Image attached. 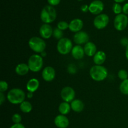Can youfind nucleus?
I'll return each mask as SVG.
<instances>
[{"label":"nucleus","mask_w":128,"mask_h":128,"mask_svg":"<svg viewBox=\"0 0 128 128\" xmlns=\"http://www.w3.org/2000/svg\"><path fill=\"white\" fill-rule=\"evenodd\" d=\"M26 94L23 90L20 88H13L10 90L7 94V99L12 104H21L25 101Z\"/></svg>","instance_id":"1"},{"label":"nucleus","mask_w":128,"mask_h":128,"mask_svg":"<svg viewBox=\"0 0 128 128\" xmlns=\"http://www.w3.org/2000/svg\"><path fill=\"white\" fill-rule=\"evenodd\" d=\"M90 76L91 78L95 81L100 82L106 79L108 76V71L103 66L95 65L90 70Z\"/></svg>","instance_id":"2"},{"label":"nucleus","mask_w":128,"mask_h":128,"mask_svg":"<svg viewBox=\"0 0 128 128\" xmlns=\"http://www.w3.org/2000/svg\"><path fill=\"white\" fill-rule=\"evenodd\" d=\"M57 13L53 6L47 5L44 6L41 12V20L44 24L52 23L56 20Z\"/></svg>","instance_id":"3"},{"label":"nucleus","mask_w":128,"mask_h":128,"mask_svg":"<svg viewBox=\"0 0 128 128\" xmlns=\"http://www.w3.org/2000/svg\"><path fill=\"white\" fill-rule=\"evenodd\" d=\"M30 48L36 53H42L45 51L46 44L44 40L39 37H32L28 42Z\"/></svg>","instance_id":"4"},{"label":"nucleus","mask_w":128,"mask_h":128,"mask_svg":"<svg viewBox=\"0 0 128 128\" xmlns=\"http://www.w3.org/2000/svg\"><path fill=\"white\" fill-rule=\"evenodd\" d=\"M44 61L42 57L38 54H33L30 58L28 60L29 68L30 71L34 72H37L41 71L43 67Z\"/></svg>","instance_id":"5"},{"label":"nucleus","mask_w":128,"mask_h":128,"mask_svg":"<svg viewBox=\"0 0 128 128\" xmlns=\"http://www.w3.org/2000/svg\"><path fill=\"white\" fill-rule=\"evenodd\" d=\"M72 48V42L67 38H63L59 40L57 44V50L59 53L62 55H67L71 52Z\"/></svg>","instance_id":"6"},{"label":"nucleus","mask_w":128,"mask_h":128,"mask_svg":"<svg viewBox=\"0 0 128 128\" xmlns=\"http://www.w3.org/2000/svg\"><path fill=\"white\" fill-rule=\"evenodd\" d=\"M128 25V17L124 14H120L115 17L114 26L117 31H122Z\"/></svg>","instance_id":"7"},{"label":"nucleus","mask_w":128,"mask_h":128,"mask_svg":"<svg viewBox=\"0 0 128 128\" xmlns=\"http://www.w3.org/2000/svg\"><path fill=\"white\" fill-rule=\"evenodd\" d=\"M110 18L106 14H100L94 20V26L98 30H103L108 25Z\"/></svg>","instance_id":"8"},{"label":"nucleus","mask_w":128,"mask_h":128,"mask_svg":"<svg viewBox=\"0 0 128 128\" xmlns=\"http://www.w3.org/2000/svg\"><path fill=\"white\" fill-rule=\"evenodd\" d=\"M61 96L64 102L70 103L75 100L76 92H75V91L73 88L67 86V87L64 88L61 90Z\"/></svg>","instance_id":"9"},{"label":"nucleus","mask_w":128,"mask_h":128,"mask_svg":"<svg viewBox=\"0 0 128 128\" xmlns=\"http://www.w3.org/2000/svg\"><path fill=\"white\" fill-rule=\"evenodd\" d=\"M104 8V4L100 0L92 1L89 6V11L94 15H99L102 12Z\"/></svg>","instance_id":"10"},{"label":"nucleus","mask_w":128,"mask_h":128,"mask_svg":"<svg viewBox=\"0 0 128 128\" xmlns=\"http://www.w3.org/2000/svg\"><path fill=\"white\" fill-rule=\"evenodd\" d=\"M74 41L77 45L86 44L87 42H89L90 40V36L88 34L84 31H80L76 32L73 37Z\"/></svg>","instance_id":"11"},{"label":"nucleus","mask_w":128,"mask_h":128,"mask_svg":"<svg viewBox=\"0 0 128 128\" xmlns=\"http://www.w3.org/2000/svg\"><path fill=\"white\" fill-rule=\"evenodd\" d=\"M42 79L47 82H51L53 81L56 77L55 70L51 66H47L42 71Z\"/></svg>","instance_id":"12"},{"label":"nucleus","mask_w":128,"mask_h":128,"mask_svg":"<svg viewBox=\"0 0 128 128\" xmlns=\"http://www.w3.org/2000/svg\"><path fill=\"white\" fill-rule=\"evenodd\" d=\"M53 29L49 24H44L40 29V34L42 39L48 40L53 34Z\"/></svg>","instance_id":"13"},{"label":"nucleus","mask_w":128,"mask_h":128,"mask_svg":"<svg viewBox=\"0 0 128 128\" xmlns=\"http://www.w3.org/2000/svg\"><path fill=\"white\" fill-rule=\"evenodd\" d=\"M69 30L73 32H78L81 31L84 26L83 21L81 19H74L69 24Z\"/></svg>","instance_id":"14"},{"label":"nucleus","mask_w":128,"mask_h":128,"mask_svg":"<svg viewBox=\"0 0 128 128\" xmlns=\"http://www.w3.org/2000/svg\"><path fill=\"white\" fill-rule=\"evenodd\" d=\"M54 124L58 128H67L70 125V121L66 116L60 114L55 118Z\"/></svg>","instance_id":"15"},{"label":"nucleus","mask_w":128,"mask_h":128,"mask_svg":"<svg viewBox=\"0 0 128 128\" xmlns=\"http://www.w3.org/2000/svg\"><path fill=\"white\" fill-rule=\"evenodd\" d=\"M84 50L85 54L87 55L89 57H92V56L94 57V56L97 52V47L96 44L94 42H90V41H89L84 45Z\"/></svg>","instance_id":"16"},{"label":"nucleus","mask_w":128,"mask_h":128,"mask_svg":"<svg viewBox=\"0 0 128 128\" xmlns=\"http://www.w3.org/2000/svg\"><path fill=\"white\" fill-rule=\"evenodd\" d=\"M71 54H72V57L75 60H81L83 58L85 55L84 48H82L80 45H76V46H74L72 48V51H71Z\"/></svg>","instance_id":"17"},{"label":"nucleus","mask_w":128,"mask_h":128,"mask_svg":"<svg viewBox=\"0 0 128 128\" xmlns=\"http://www.w3.org/2000/svg\"><path fill=\"white\" fill-rule=\"evenodd\" d=\"M40 81L36 78H32L26 84V89L30 92H34L38 90L40 87Z\"/></svg>","instance_id":"18"},{"label":"nucleus","mask_w":128,"mask_h":128,"mask_svg":"<svg viewBox=\"0 0 128 128\" xmlns=\"http://www.w3.org/2000/svg\"><path fill=\"white\" fill-rule=\"evenodd\" d=\"M106 60V54L104 51H100L96 52V54L94 56L93 61L96 65L101 66L102 64L104 63Z\"/></svg>","instance_id":"19"},{"label":"nucleus","mask_w":128,"mask_h":128,"mask_svg":"<svg viewBox=\"0 0 128 128\" xmlns=\"http://www.w3.org/2000/svg\"><path fill=\"white\" fill-rule=\"evenodd\" d=\"M71 110L76 112H82L84 108V104L80 100H74L71 102Z\"/></svg>","instance_id":"20"},{"label":"nucleus","mask_w":128,"mask_h":128,"mask_svg":"<svg viewBox=\"0 0 128 128\" xmlns=\"http://www.w3.org/2000/svg\"><path fill=\"white\" fill-rule=\"evenodd\" d=\"M30 70L28 64H26L25 63L19 64L15 69L16 72L19 76H25L28 73Z\"/></svg>","instance_id":"21"},{"label":"nucleus","mask_w":128,"mask_h":128,"mask_svg":"<svg viewBox=\"0 0 128 128\" xmlns=\"http://www.w3.org/2000/svg\"><path fill=\"white\" fill-rule=\"evenodd\" d=\"M59 112H60V114L62 115H66L68 114L70 112L71 110V104L68 103V102H63L62 103L60 104V105L59 106Z\"/></svg>","instance_id":"22"},{"label":"nucleus","mask_w":128,"mask_h":128,"mask_svg":"<svg viewBox=\"0 0 128 128\" xmlns=\"http://www.w3.org/2000/svg\"><path fill=\"white\" fill-rule=\"evenodd\" d=\"M20 110L24 113H29L32 110V104L29 101H24L20 104Z\"/></svg>","instance_id":"23"},{"label":"nucleus","mask_w":128,"mask_h":128,"mask_svg":"<svg viewBox=\"0 0 128 128\" xmlns=\"http://www.w3.org/2000/svg\"><path fill=\"white\" fill-rule=\"evenodd\" d=\"M120 91L124 95H128V79L122 81L120 84Z\"/></svg>","instance_id":"24"},{"label":"nucleus","mask_w":128,"mask_h":128,"mask_svg":"<svg viewBox=\"0 0 128 128\" xmlns=\"http://www.w3.org/2000/svg\"><path fill=\"white\" fill-rule=\"evenodd\" d=\"M52 36H53L54 38H56V40H60L62 38H62L63 37V32H62V31L60 30V29L56 28L54 29Z\"/></svg>","instance_id":"25"},{"label":"nucleus","mask_w":128,"mask_h":128,"mask_svg":"<svg viewBox=\"0 0 128 128\" xmlns=\"http://www.w3.org/2000/svg\"><path fill=\"white\" fill-rule=\"evenodd\" d=\"M112 10H113V12L116 14H120L122 11V7L121 6L120 3H116V2L112 6Z\"/></svg>","instance_id":"26"},{"label":"nucleus","mask_w":128,"mask_h":128,"mask_svg":"<svg viewBox=\"0 0 128 128\" xmlns=\"http://www.w3.org/2000/svg\"><path fill=\"white\" fill-rule=\"evenodd\" d=\"M118 78L122 81L128 79V72L126 70H121L118 72Z\"/></svg>","instance_id":"27"},{"label":"nucleus","mask_w":128,"mask_h":128,"mask_svg":"<svg viewBox=\"0 0 128 128\" xmlns=\"http://www.w3.org/2000/svg\"><path fill=\"white\" fill-rule=\"evenodd\" d=\"M69 26H70V24L67 22H66V21H60L58 24L57 28L60 29V30L63 31L69 29Z\"/></svg>","instance_id":"28"},{"label":"nucleus","mask_w":128,"mask_h":128,"mask_svg":"<svg viewBox=\"0 0 128 128\" xmlns=\"http://www.w3.org/2000/svg\"><path fill=\"white\" fill-rule=\"evenodd\" d=\"M12 121L14 124H20L22 121V118L20 114L16 113L12 116Z\"/></svg>","instance_id":"29"},{"label":"nucleus","mask_w":128,"mask_h":128,"mask_svg":"<svg viewBox=\"0 0 128 128\" xmlns=\"http://www.w3.org/2000/svg\"><path fill=\"white\" fill-rule=\"evenodd\" d=\"M8 90V84L4 81L0 82V92H6Z\"/></svg>","instance_id":"30"},{"label":"nucleus","mask_w":128,"mask_h":128,"mask_svg":"<svg viewBox=\"0 0 128 128\" xmlns=\"http://www.w3.org/2000/svg\"><path fill=\"white\" fill-rule=\"evenodd\" d=\"M48 2L50 4V5L54 6L58 5L61 2V0H48Z\"/></svg>","instance_id":"31"},{"label":"nucleus","mask_w":128,"mask_h":128,"mask_svg":"<svg viewBox=\"0 0 128 128\" xmlns=\"http://www.w3.org/2000/svg\"><path fill=\"white\" fill-rule=\"evenodd\" d=\"M121 43L123 46H125L126 48L127 47V46H128V38H123L121 39Z\"/></svg>","instance_id":"32"},{"label":"nucleus","mask_w":128,"mask_h":128,"mask_svg":"<svg viewBox=\"0 0 128 128\" xmlns=\"http://www.w3.org/2000/svg\"><path fill=\"white\" fill-rule=\"evenodd\" d=\"M122 12H123V14H128V2L125 4L123 6V7H122Z\"/></svg>","instance_id":"33"},{"label":"nucleus","mask_w":128,"mask_h":128,"mask_svg":"<svg viewBox=\"0 0 128 128\" xmlns=\"http://www.w3.org/2000/svg\"><path fill=\"white\" fill-rule=\"evenodd\" d=\"M81 10L83 12H87L88 11H89V6L87 4L82 5L81 7Z\"/></svg>","instance_id":"34"},{"label":"nucleus","mask_w":128,"mask_h":128,"mask_svg":"<svg viewBox=\"0 0 128 128\" xmlns=\"http://www.w3.org/2000/svg\"><path fill=\"white\" fill-rule=\"evenodd\" d=\"M5 99L6 98L3 92H0V104L2 105L3 104V102L5 101Z\"/></svg>","instance_id":"35"},{"label":"nucleus","mask_w":128,"mask_h":128,"mask_svg":"<svg viewBox=\"0 0 128 128\" xmlns=\"http://www.w3.org/2000/svg\"><path fill=\"white\" fill-rule=\"evenodd\" d=\"M10 128H26L25 126L21 123L20 124H14L12 126H11Z\"/></svg>","instance_id":"36"},{"label":"nucleus","mask_w":128,"mask_h":128,"mask_svg":"<svg viewBox=\"0 0 128 128\" xmlns=\"http://www.w3.org/2000/svg\"><path fill=\"white\" fill-rule=\"evenodd\" d=\"M27 96H28V98H30V99L32 98L33 97V93H32V92H29L28 93Z\"/></svg>","instance_id":"37"},{"label":"nucleus","mask_w":128,"mask_h":128,"mask_svg":"<svg viewBox=\"0 0 128 128\" xmlns=\"http://www.w3.org/2000/svg\"><path fill=\"white\" fill-rule=\"evenodd\" d=\"M125 1H126V0H114V1L116 3H121V2H124Z\"/></svg>","instance_id":"38"},{"label":"nucleus","mask_w":128,"mask_h":128,"mask_svg":"<svg viewBox=\"0 0 128 128\" xmlns=\"http://www.w3.org/2000/svg\"><path fill=\"white\" fill-rule=\"evenodd\" d=\"M126 59L128 60V46L126 48Z\"/></svg>","instance_id":"39"},{"label":"nucleus","mask_w":128,"mask_h":128,"mask_svg":"<svg viewBox=\"0 0 128 128\" xmlns=\"http://www.w3.org/2000/svg\"><path fill=\"white\" fill-rule=\"evenodd\" d=\"M41 56H42H42H46V52H44H44H42V53H41Z\"/></svg>","instance_id":"40"},{"label":"nucleus","mask_w":128,"mask_h":128,"mask_svg":"<svg viewBox=\"0 0 128 128\" xmlns=\"http://www.w3.org/2000/svg\"><path fill=\"white\" fill-rule=\"evenodd\" d=\"M78 1H83V0H78Z\"/></svg>","instance_id":"41"}]
</instances>
